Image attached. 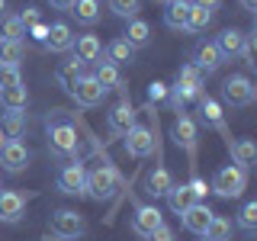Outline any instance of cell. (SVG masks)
Listing matches in <instances>:
<instances>
[{"label":"cell","mask_w":257,"mask_h":241,"mask_svg":"<svg viewBox=\"0 0 257 241\" xmlns=\"http://www.w3.org/2000/svg\"><path fill=\"white\" fill-rule=\"evenodd\" d=\"M158 225H164V215H161L158 206H135V215H132V231L139 238H148L151 231L158 228Z\"/></svg>","instance_id":"13"},{"label":"cell","mask_w":257,"mask_h":241,"mask_svg":"<svg viewBox=\"0 0 257 241\" xmlns=\"http://www.w3.org/2000/svg\"><path fill=\"white\" fill-rule=\"evenodd\" d=\"M203 241H206V238H203Z\"/></svg>","instance_id":"50"},{"label":"cell","mask_w":257,"mask_h":241,"mask_svg":"<svg viewBox=\"0 0 257 241\" xmlns=\"http://www.w3.org/2000/svg\"><path fill=\"white\" fill-rule=\"evenodd\" d=\"M171 183L174 180H171V174H167V167L164 164H155V171L148 174V193L158 199V196H164V193L171 190Z\"/></svg>","instance_id":"32"},{"label":"cell","mask_w":257,"mask_h":241,"mask_svg":"<svg viewBox=\"0 0 257 241\" xmlns=\"http://www.w3.org/2000/svg\"><path fill=\"white\" fill-rule=\"evenodd\" d=\"M4 142H7V139H4V132H0V148H4Z\"/></svg>","instance_id":"48"},{"label":"cell","mask_w":257,"mask_h":241,"mask_svg":"<svg viewBox=\"0 0 257 241\" xmlns=\"http://www.w3.org/2000/svg\"><path fill=\"white\" fill-rule=\"evenodd\" d=\"M71 52H74V61H80V64H100L103 61V45L96 36H77Z\"/></svg>","instance_id":"16"},{"label":"cell","mask_w":257,"mask_h":241,"mask_svg":"<svg viewBox=\"0 0 257 241\" xmlns=\"http://www.w3.org/2000/svg\"><path fill=\"white\" fill-rule=\"evenodd\" d=\"M0 106H4L7 112H23L29 106V90L26 87H4V90H0Z\"/></svg>","instance_id":"27"},{"label":"cell","mask_w":257,"mask_h":241,"mask_svg":"<svg viewBox=\"0 0 257 241\" xmlns=\"http://www.w3.org/2000/svg\"><path fill=\"white\" fill-rule=\"evenodd\" d=\"M0 132H4V139H20L23 132H26V112H4V119H0Z\"/></svg>","instance_id":"31"},{"label":"cell","mask_w":257,"mask_h":241,"mask_svg":"<svg viewBox=\"0 0 257 241\" xmlns=\"http://www.w3.org/2000/svg\"><path fill=\"white\" fill-rule=\"evenodd\" d=\"M26 215V196L20 190H4L0 193V222H10L16 225Z\"/></svg>","instance_id":"14"},{"label":"cell","mask_w":257,"mask_h":241,"mask_svg":"<svg viewBox=\"0 0 257 241\" xmlns=\"http://www.w3.org/2000/svg\"><path fill=\"white\" fill-rule=\"evenodd\" d=\"M171 135H174V142L180 145L183 151L190 155V161L196 158V142H199V129H196V123H193L190 116H183V112H177V123H174V129H171Z\"/></svg>","instance_id":"10"},{"label":"cell","mask_w":257,"mask_h":241,"mask_svg":"<svg viewBox=\"0 0 257 241\" xmlns=\"http://www.w3.org/2000/svg\"><path fill=\"white\" fill-rule=\"evenodd\" d=\"M58 190L68 196H87V167L80 158H74L58 171Z\"/></svg>","instance_id":"6"},{"label":"cell","mask_w":257,"mask_h":241,"mask_svg":"<svg viewBox=\"0 0 257 241\" xmlns=\"http://www.w3.org/2000/svg\"><path fill=\"white\" fill-rule=\"evenodd\" d=\"M193 7H203V10H219V7H222V0H193Z\"/></svg>","instance_id":"44"},{"label":"cell","mask_w":257,"mask_h":241,"mask_svg":"<svg viewBox=\"0 0 257 241\" xmlns=\"http://www.w3.org/2000/svg\"><path fill=\"white\" fill-rule=\"evenodd\" d=\"M241 7H244L247 13H254V10H257V0H241Z\"/></svg>","instance_id":"46"},{"label":"cell","mask_w":257,"mask_h":241,"mask_svg":"<svg viewBox=\"0 0 257 241\" xmlns=\"http://www.w3.org/2000/svg\"><path fill=\"white\" fill-rule=\"evenodd\" d=\"M187 187H190V193H193V199H196V203H206V196H209V183L203 180V177H193Z\"/></svg>","instance_id":"38"},{"label":"cell","mask_w":257,"mask_h":241,"mask_svg":"<svg viewBox=\"0 0 257 241\" xmlns=\"http://www.w3.org/2000/svg\"><path fill=\"white\" fill-rule=\"evenodd\" d=\"M244 36H247V32H241V29H235V26L222 29L219 39H215V48L222 52V58H238L241 48H244Z\"/></svg>","instance_id":"18"},{"label":"cell","mask_w":257,"mask_h":241,"mask_svg":"<svg viewBox=\"0 0 257 241\" xmlns=\"http://www.w3.org/2000/svg\"><path fill=\"white\" fill-rule=\"evenodd\" d=\"M68 13L74 16L80 26H96L103 16V7H100V0H74Z\"/></svg>","instance_id":"21"},{"label":"cell","mask_w":257,"mask_h":241,"mask_svg":"<svg viewBox=\"0 0 257 241\" xmlns=\"http://www.w3.org/2000/svg\"><path fill=\"white\" fill-rule=\"evenodd\" d=\"M48 4H52V10H71L74 0H48Z\"/></svg>","instance_id":"45"},{"label":"cell","mask_w":257,"mask_h":241,"mask_svg":"<svg viewBox=\"0 0 257 241\" xmlns=\"http://www.w3.org/2000/svg\"><path fill=\"white\" fill-rule=\"evenodd\" d=\"M254 36H257V32H247V36H244V48H241V55H238V58H244V64H247V68H254Z\"/></svg>","instance_id":"40"},{"label":"cell","mask_w":257,"mask_h":241,"mask_svg":"<svg viewBox=\"0 0 257 241\" xmlns=\"http://www.w3.org/2000/svg\"><path fill=\"white\" fill-rule=\"evenodd\" d=\"M71 96H74L80 106H100V103L106 100V90L96 84L93 71H84V77L77 80V87H74V93H71Z\"/></svg>","instance_id":"11"},{"label":"cell","mask_w":257,"mask_h":241,"mask_svg":"<svg viewBox=\"0 0 257 241\" xmlns=\"http://www.w3.org/2000/svg\"><path fill=\"white\" fill-rule=\"evenodd\" d=\"M20 20H23V26H36V23H39V10H36V7H26V10H23L20 13Z\"/></svg>","instance_id":"43"},{"label":"cell","mask_w":257,"mask_h":241,"mask_svg":"<svg viewBox=\"0 0 257 241\" xmlns=\"http://www.w3.org/2000/svg\"><path fill=\"white\" fill-rule=\"evenodd\" d=\"M23 36H26V26H23L20 16H4V36L0 39H13V42H23Z\"/></svg>","instance_id":"34"},{"label":"cell","mask_w":257,"mask_h":241,"mask_svg":"<svg viewBox=\"0 0 257 241\" xmlns=\"http://www.w3.org/2000/svg\"><path fill=\"white\" fill-rule=\"evenodd\" d=\"M196 103H199V119L206 123V129H215V132H222V135H225V145H228V142H231V132H228V126H225L222 103L215 100V96H209V93H199Z\"/></svg>","instance_id":"7"},{"label":"cell","mask_w":257,"mask_h":241,"mask_svg":"<svg viewBox=\"0 0 257 241\" xmlns=\"http://www.w3.org/2000/svg\"><path fill=\"white\" fill-rule=\"evenodd\" d=\"M26 36H29V39H32L36 45H42V48H45V39H48V26H45V23H36V26H29V29H26Z\"/></svg>","instance_id":"41"},{"label":"cell","mask_w":257,"mask_h":241,"mask_svg":"<svg viewBox=\"0 0 257 241\" xmlns=\"http://www.w3.org/2000/svg\"><path fill=\"white\" fill-rule=\"evenodd\" d=\"M109 10L116 16H122V20H132L142 10V0H109Z\"/></svg>","instance_id":"35"},{"label":"cell","mask_w":257,"mask_h":241,"mask_svg":"<svg viewBox=\"0 0 257 241\" xmlns=\"http://www.w3.org/2000/svg\"><path fill=\"white\" fill-rule=\"evenodd\" d=\"M84 71H87V68H84L80 61H74V58H71V61H61L58 71H55V80H58V87L71 96V93H74V87H77V80L84 77Z\"/></svg>","instance_id":"20"},{"label":"cell","mask_w":257,"mask_h":241,"mask_svg":"<svg viewBox=\"0 0 257 241\" xmlns=\"http://www.w3.org/2000/svg\"><path fill=\"white\" fill-rule=\"evenodd\" d=\"M206 241H231V222L225 219V215H212L203 231Z\"/></svg>","instance_id":"33"},{"label":"cell","mask_w":257,"mask_h":241,"mask_svg":"<svg viewBox=\"0 0 257 241\" xmlns=\"http://www.w3.org/2000/svg\"><path fill=\"white\" fill-rule=\"evenodd\" d=\"M167 90H171L167 84H161V80H155V84L148 87V106H158V103H164V100H167Z\"/></svg>","instance_id":"37"},{"label":"cell","mask_w":257,"mask_h":241,"mask_svg":"<svg viewBox=\"0 0 257 241\" xmlns=\"http://www.w3.org/2000/svg\"><path fill=\"white\" fill-rule=\"evenodd\" d=\"M106 126H109V132H112V135H125L128 129L135 126V109H132V103H128L125 96L106 112Z\"/></svg>","instance_id":"15"},{"label":"cell","mask_w":257,"mask_h":241,"mask_svg":"<svg viewBox=\"0 0 257 241\" xmlns=\"http://www.w3.org/2000/svg\"><path fill=\"white\" fill-rule=\"evenodd\" d=\"M93 77H96V84H100L106 93H109V90H125L122 77H119V68H116V64H109L106 58H103V61L93 68Z\"/></svg>","instance_id":"24"},{"label":"cell","mask_w":257,"mask_h":241,"mask_svg":"<svg viewBox=\"0 0 257 241\" xmlns=\"http://www.w3.org/2000/svg\"><path fill=\"white\" fill-rule=\"evenodd\" d=\"M45 129H48V148H52V155H58V158H77L80 139H77V119H74V112L52 109L45 116Z\"/></svg>","instance_id":"1"},{"label":"cell","mask_w":257,"mask_h":241,"mask_svg":"<svg viewBox=\"0 0 257 241\" xmlns=\"http://www.w3.org/2000/svg\"><path fill=\"white\" fill-rule=\"evenodd\" d=\"M74 29L68 23H52L48 26V39H45V52H71L74 48Z\"/></svg>","instance_id":"17"},{"label":"cell","mask_w":257,"mask_h":241,"mask_svg":"<svg viewBox=\"0 0 257 241\" xmlns=\"http://www.w3.org/2000/svg\"><path fill=\"white\" fill-rule=\"evenodd\" d=\"M228 151H231V161H235L241 171H247V167L257 161V145L251 139H231L228 142Z\"/></svg>","instance_id":"23"},{"label":"cell","mask_w":257,"mask_h":241,"mask_svg":"<svg viewBox=\"0 0 257 241\" xmlns=\"http://www.w3.org/2000/svg\"><path fill=\"white\" fill-rule=\"evenodd\" d=\"M190 0H171L164 10V26L171 32H183L187 29V16H190Z\"/></svg>","instance_id":"22"},{"label":"cell","mask_w":257,"mask_h":241,"mask_svg":"<svg viewBox=\"0 0 257 241\" xmlns=\"http://www.w3.org/2000/svg\"><path fill=\"white\" fill-rule=\"evenodd\" d=\"M87 231V222L77 209H55L52 212V235L61 241H74Z\"/></svg>","instance_id":"4"},{"label":"cell","mask_w":257,"mask_h":241,"mask_svg":"<svg viewBox=\"0 0 257 241\" xmlns=\"http://www.w3.org/2000/svg\"><path fill=\"white\" fill-rule=\"evenodd\" d=\"M215 13L212 10H203V7H190V16H187V29L183 32H193V36H199V32H206L212 26Z\"/></svg>","instance_id":"30"},{"label":"cell","mask_w":257,"mask_h":241,"mask_svg":"<svg viewBox=\"0 0 257 241\" xmlns=\"http://www.w3.org/2000/svg\"><path fill=\"white\" fill-rule=\"evenodd\" d=\"M145 241H177V235H174L171 225H158V228L151 231V235L145 238Z\"/></svg>","instance_id":"42"},{"label":"cell","mask_w":257,"mask_h":241,"mask_svg":"<svg viewBox=\"0 0 257 241\" xmlns=\"http://www.w3.org/2000/svg\"><path fill=\"white\" fill-rule=\"evenodd\" d=\"M23 77H20V68H0V90L4 87H20Z\"/></svg>","instance_id":"39"},{"label":"cell","mask_w":257,"mask_h":241,"mask_svg":"<svg viewBox=\"0 0 257 241\" xmlns=\"http://www.w3.org/2000/svg\"><path fill=\"white\" fill-rule=\"evenodd\" d=\"M26 48L23 42H13V39H0V68H20Z\"/></svg>","instance_id":"28"},{"label":"cell","mask_w":257,"mask_h":241,"mask_svg":"<svg viewBox=\"0 0 257 241\" xmlns=\"http://www.w3.org/2000/svg\"><path fill=\"white\" fill-rule=\"evenodd\" d=\"M238 228L241 231H257V203H244V206H241Z\"/></svg>","instance_id":"36"},{"label":"cell","mask_w":257,"mask_h":241,"mask_svg":"<svg viewBox=\"0 0 257 241\" xmlns=\"http://www.w3.org/2000/svg\"><path fill=\"white\" fill-rule=\"evenodd\" d=\"M244 187H247V171H241L238 164H225V167H219V174H215L209 190L222 199H238L244 193Z\"/></svg>","instance_id":"3"},{"label":"cell","mask_w":257,"mask_h":241,"mask_svg":"<svg viewBox=\"0 0 257 241\" xmlns=\"http://www.w3.org/2000/svg\"><path fill=\"white\" fill-rule=\"evenodd\" d=\"M122 39H125V42L132 45V48H145V45L151 42V26H148L145 20H139V16H132V20L125 23Z\"/></svg>","instance_id":"26"},{"label":"cell","mask_w":257,"mask_h":241,"mask_svg":"<svg viewBox=\"0 0 257 241\" xmlns=\"http://www.w3.org/2000/svg\"><path fill=\"white\" fill-rule=\"evenodd\" d=\"M132 58H135V48L128 45L122 36L112 39V42L106 45V61H109V64H116V68H119V64H128Z\"/></svg>","instance_id":"29"},{"label":"cell","mask_w":257,"mask_h":241,"mask_svg":"<svg viewBox=\"0 0 257 241\" xmlns=\"http://www.w3.org/2000/svg\"><path fill=\"white\" fill-rule=\"evenodd\" d=\"M164 196H167V206H171V212H174V215H183L193 203H196L187 183H171V190H167Z\"/></svg>","instance_id":"25"},{"label":"cell","mask_w":257,"mask_h":241,"mask_svg":"<svg viewBox=\"0 0 257 241\" xmlns=\"http://www.w3.org/2000/svg\"><path fill=\"white\" fill-rule=\"evenodd\" d=\"M29 161H32V155L20 139L4 142V148H0V167H4L7 174H23L29 167Z\"/></svg>","instance_id":"8"},{"label":"cell","mask_w":257,"mask_h":241,"mask_svg":"<svg viewBox=\"0 0 257 241\" xmlns=\"http://www.w3.org/2000/svg\"><path fill=\"white\" fill-rule=\"evenodd\" d=\"M7 16V0H0V20Z\"/></svg>","instance_id":"47"},{"label":"cell","mask_w":257,"mask_h":241,"mask_svg":"<svg viewBox=\"0 0 257 241\" xmlns=\"http://www.w3.org/2000/svg\"><path fill=\"white\" fill-rule=\"evenodd\" d=\"M155 148H158V139H155V132H151L148 126H139V123H135L125 132V151L132 158H148Z\"/></svg>","instance_id":"9"},{"label":"cell","mask_w":257,"mask_h":241,"mask_svg":"<svg viewBox=\"0 0 257 241\" xmlns=\"http://www.w3.org/2000/svg\"><path fill=\"white\" fill-rule=\"evenodd\" d=\"M212 215H215V212H212L206 203H193L187 212H183V228L203 238V231H206V225H209V219H212Z\"/></svg>","instance_id":"19"},{"label":"cell","mask_w":257,"mask_h":241,"mask_svg":"<svg viewBox=\"0 0 257 241\" xmlns=\"http://www.w3.org/2000/svg\"><path fill=\"white\" fill-rule=\"evenodd\" d=\"M119 183H122V177L112 164H100L93 167V171H87V196L96 199V203H103V199H109L112 193L119 190Z\"/></svg>","instance_id":"2"},{"label":"cell","mask_w":257,"mask_h":241,"mask_svg":"<svg viewBox=\"0 0 257 241\" xmlns=\"http://www.w3.org/2000/svg\"><path fill=\"white\" fill-rule=\"evenodd\" d=\"M161 4H171V0H161Z\"/></svg>","instance_id":"49"},{"label":"cell","mask_w":257,"mask_h":241,"mask_svg":"<svg viewBox=\"0 0 257 241\" xmlns=\"http://www.w3.org/2000/svg\"><path fill=\"white\" fill-rule=\"evenodd\" d=\"M222 96H225L228 106H251L254 96H257V87L251 84V77H247V74H231L222 84Z\"/></svg>","instance_id":"5"},{"label":"cell","mask_w":257,"mask_h":241,"mask_svg":"<svg viewBox=\"0 0 257 241\" xmlns=\"http://www.w3.org/2000/svg\"><path fill=\"white\" fill-rule=\"evenodd\" d=\"M222 52L215 48V42H199L196 48H193V68L199 71V74H215V71L222 68Z\"/></svg>","instance_id":"12"}]
</instances>
